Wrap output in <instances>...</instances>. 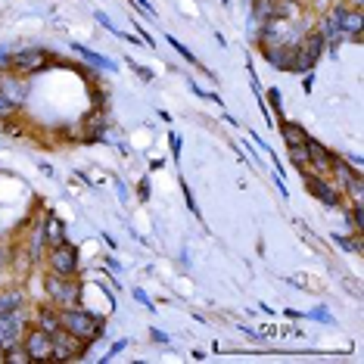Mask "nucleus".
Returning a JSON list of instances; mask_svg holds the SVG:
<instances>
[{
	"label": "nucleus",
	"instance_id": "obj_1",
	"mask_svg": "<svg viewBox=\"0 0 364 364\" xmlns=\"http://www.w3.org/2000/svg\"><path fill=\"white\" fill-rule=\"evenodd\" d=\"M59 324H63V330H69L72 336H78V340H84V342L97 340V336L103 333V317L94 312H84V308H78V306L65 308V312L59 315Z\"/></svg>",
	"mask_w": 364,
	"mask_h": 364
},
{
	"label": "nucleus",
	"instance_id": "obj_2",
	"mask_svg": "<svg viewBox=\"0 0 364 364\" xmlns=\"http://www.w3.org/2000/svg\"><path fill=\"white\" fill-rule=\"evenodd\" d=\"M324 38L321 31H306V35L299 38V44H296L293 50V63H290V72L293 75H308V72H315L317 59L324 56Z\"/></svg>",
	"mask_w": 364,
	"mask_h": 364
},
{
	"label": "nucleus",
	"instance_id": "obj_3",
	"mask_svg": "<svg viewBox=\"0 0 364 364\" xmlns=\"http://www.w3.org/2000/svg\"><path fill=\"white\" fill-rule=\"evenodd\" d=\"M44 293L50 296L56 306L72 308L81 302V283L75 277H59V274H47L44 277Z\"/></svg>",
	"mask_w": 364,
	"mask_h": 364
},
{
	"label": "nucleus",
	"instance_id": "obj_4",
	"mask_svg": "<svg viewBox=\"0 0 364 364\" xmlns=\"http://www.w3.org/2000/svg\"><path fill=\"white\" fill-rule=\"evenodd\" d=\"M47 264H50V274L75 277V274H78V268H81V255H78V246H72L69 240L59 243V246H50Z\"/></svg>",
	"mask_w": 364,
	"mask_h": 364
},
{
	"label": "nucleus",
	"instance_id": "obj_5",
	"mask_svg": "<svg viewBox=\"0 0 364 364\" xmlns=\"http://www.w3.org/2000/svg\"><path fill=\"white\" fill-rule=\"evenodd\" d=\"M84 352H88V342L72 336L69 330L59 327L53 333V361H78V358H84Z\"/></svg>",
	"mask_w": 364,
	"mask_h": 364
},
{
	"label": "nucleus",
	"instance_id": "obj_6",
	"mask_svg": "<svg viewBox=\"0 0 364 364\" xmlns=\"http://www.w3.org/2000/svg\"><path fill=\"white\" fill-rule=\"evenodd\" d=\"M302 177H306L308 190H312L315 200H321L327 209H340L342 203H346V196H342V190L336 187V184H330L324 175H308V171H302Z\"/></svg>",
	"mask_w": 364,
	"mask_h": 364
},
{
	"label": "nucleus",
	"instance_id": "obj_7",
	"mask_svg": "<svg viewBox=\"0 0 364 364\" xmlns=\"http://www.w3.org/2000/svg\"><path fill=\"white\" fill-rule=\"evenodd\" d=\"M333 16H336V22H340V29H342V38L358 44L361 41V29H364V13L340 0V3L333 6Z\"/></svg>",
	"mask_w": 364,
	"mask_h": 364
},
{
	"label": "nucleus",
	"instance_id": "obj_8",
	"mask_svg": "<svg viewBox=\"0 0 364 364\" xmlns=\"http://www.w3.org/2000/svg\"><path fill=\"white\" fill-rule=\"evenodd\" d=\"M22 349L29 352L31 361H53V333H44V330H29L22 336Z\"/></svg>",
	"mask_w": 364,
	"mask_h": 364
},
{
	"label": "nucleus",
	"instance_id": "obj_9",
	"mask_svg": "<svg viewBox=\"0 0 364 364\" xmlns=\"http://www.w3.org/2000/svg\"><path fill=\"white\" fill-rule=\"evenodd\" d=\"M47 63H50V53L41 50V47H25V50H16L10 56L13 72H41Z\"/></svg>",
	"mask_w": 364,
	"mask_h": 364
},
{
	"label": "nucleus",
	"instance_id": "obj_10",
	"mask_svg": "<svg viewBox=\"0 0 364 364\" xmlns=\"http://www.w3.org/2000/svg\"><path fill=\"white\" fill-rule=\"evenodd\" d=\"M306 147H308V168H306V171H308V175H324V177H327L330 168H333L336 153H330L324 143L312 141V137L306 141Z\"/></svg>",
	"mask_w": 364,
	"mask_h": 364
},
{
	"label": "nucleus",
	"instance_id": "obj_11",
	"mask_svg": "<svg viewBox=\"0 0 364 364\" xmlns=\"http://www.w3.org/2000/svg\"><path fill=\"white\" fill-rule=\"evenodd\" d=\"M41 228H44V243H47V249L65 243V224H63V218L59 215H53L50 212V215L41 221Z\"/></svg>",
	"mask_w": 364,
	"mask_h": 364
},
{
	"label": "nucleus",
	"instance_id": "obj_12",
	"mask_svg": "<svg viewBox=\"0 0 364 364\" xmlns=\"http://www.w3.org/2000/svg\"><path fill=\"white\" fill-rule=\"evenodd\" d=\"M72 47H75L78 56H84V63L94 65V69H103V72H112V69H116V63H112V59H106V56H100V53L88 50L84 44H72Z\"/></svg>",
	"mask_w": 364,
	"mask_h": 364
},
{
	"label": "nucleus",
	"instance_id": "obj_13",
	"mask_svg": "<svg viewBox=\"0 0 364 364\" xmlns=\"http://www.w3.org/2000/svg\"><path fill=\"white\" fill-rule=\"evenodd\" d=\"M44 228L41 224H35V230H31V237H29V243H25V253H29V259L31 262H41V255H44Z\"/></svg>",
	"mask_w": 364,
	"mask_h": 364
},
{
	"label": "nucleus",
	"instance_id": "obj_14",
	"mask_svg": "<svg viewBox=\"0 0 364 364\" xmlns=\"http://www.w3.org/2000/svg\"><path fill=\"white\" fill-rule=\"evenodd\" d=\"M35 327L38 330H44V333H56L63 324H59V315L53 312V308H38V315H35Z\"/></svg>",
	"mask_w": 364,
	"mask_h": 364
},
{
	"label": "nucleus",
	"instance_id": "obj_15",
	"mask_svg": "<svg viewBox=\"0 0 364 364\" xmlns=\"http://www.w3.org/2000/svg\"><path fill=\"white\" fill-rule=\"evenodd\" d=\"M25 306V296L19 290H0V315L6 312H19Z\"/></svg>",
	"mask_w": 364,
	"mask_h": 364
},
{
	"label": "nucleus",
	"instance_id": "obj_16",
	"mask_svg": "<svg viewBox=\"0 0 364 364\" xmlns=\"http://www.w3.org/2000/svg\"><path fill=\"white\" fill-rule=\"evenodd\" d=\"M0 94H3L6 100H13L16 106L25 103V88L16 84V78H0Z\"/></svg>",
	"mask_w": 364,
	"mask_h": 364
},
{
	"label": "nucleus",
	"instance_id": "obj_17",
	"mask_svg": "<svg viewBox=\"0 0 364 364\" xmlns=\"http://www.w3.org/2000/svg\"><path fill=\"white\" fill-rule=\"evenodd\" d=\"M280 134L287 137V143H306L308 141V131L296 122H280Z\"/></svg>",
	"mask_w": 364,
	"mask_h": 364
},
{
	"label": "nucleus",
	"instance_id": "obj_18",
	"mask_svg": "<svg viewBox=\"0 0 364 364\" xmlns=\"http://www.w3.org/2000/svg\"><path fill=\"white\" fill-rule=\"evenodd\" d=\"M342 196H349V200L355 203V206H361V200H364V177L361 175H355L352 181L342 187Z\"/></svg>",
	"mask_w": 364,
	"mask_h": 364
},
{
	"label": "nucleus",
	"instance_id": "obj_19",
	"mask_svg": "<svg viewBox=\"0 0 364 364\" xmlns=\"http://www.w3.org/2000/svg\"><path fill=\"white\" fill-rule=\"evenodd\" d=\"M290 162H293L299 171L308 168V147L306 143H290Z\"/></svg>",
	"mask_w": 364,
	"mask_h": 364
},
{
	"label": "nucleus",
	"instance_id": "obj_20",
	"mask_svg": "<svg viewBox=\"0 0 364 364\" xmlns=\"http://www.w3.org/2000/svg\"><path fill=\"white\" fill-rule=\"evenodd\" d=\"M29 352L22 349V342H16V346L6 349V364H29Z\"/></svg>",
	"mask_w": 364,
	"mask_h": 364
},
{
	"label": "nucleus",
	"instance_id": "obj_21",
	"mask_svg": "<svg viewBox=\"0 0 364 364\" xmlns=\"http://www.w3.org/2000/svg\"><path fill=\"white\" fill-rule=\"evenodd\" d=\"M19 112V106L13 103V100H6L3 94H0V122H6V118H13Z\"/></svg>",
	"mask_w": 364,
	"mask_h": 364
},
{
	"label": "nucleus",
	"instance_id": "obj_22",
	"mask_svg": "<svg viewBox=\"0 0 364 364\" xmlns=\"http://www.w3.org/2000/svg\"><path fill=\"white\" fill-rule=\"evenodd\" d=\"M268 100H271V106H274V116H277V118H283V106H280V90H277V88H271V90H268Z\"/></svg>",
	"mask_w": 364,
	"mask_h": 364
},
{
	"label": "nucleus",
	"instance_id": "obj_23",
	"mask_svg": "<svg viewBox=\"0 0 364 364\" xmlns=\"http://www.w3.org/2000/svg\"><path fill=\"white\" fill-rule=\"evenodd\" d=\"M168 44H171V47H175L177 53H181V56H184V59H187V63H196V59H193V53H190L187 47H184V44H181V41H177V38H171V35H168Z\"/></svg>",
	"mask_w": 364,
	"mask_h": 364
},
{
	"label": "nucleus",
	"instance_id": "obj_24",
	"mask_svg": "<svg viewBox=\"0 0 364 364\" xmlns=\"http://www.w3.org/2000/svg\"><path fill=\"white\" fill-rule=\"evenodd\" d=\"M184 193H187V206H190V212H193V218H200L203 221V212H200V206H196V200H193V193H190L187 184H184Z\"/></svg>",
	"mask_w": 364,
	"mask_h": 364
},
{
	"label": "nucleus",
	"instance_id": "obj_25",
	"mask_svg": "<svg viewBox=\"0 0 364 364\" xmlns=\"http://www.w3.org/2000/svg\"><path fill=\"white\" fill-rule=\"evenodd\" d=\"M308 317H312V321H321V324H330V321H333L327 308H315V312H308Z\"/></svg>",
	"mask_w": 364,
	"mask_h": 364
},
{
	"label": "nucleus",
	"instance_id": "obj_26",
	"mask_svg": "<svg viewBox=\"0 0 364 364\" xmlns=\"http://www.w3.org/2000/svg\"><path fill=\"white\" fill-rule=\"evenodd\" d=\"M134 299H137V302H141V306H147V308H150V312H156V306H153V299H150V296H147V293H143V290H134Z\"/></svg>",
	"mask_w": 364,
	"mask_h": 364
},
{
	"label": "nucleus",
	"instance_id": "obj_27",
	"mask_svg": "<svg viewBox=\"0 0 364 364\" xmlns=\"http://www.w3.org/2000/svg\"><path fill=\"white\" fill-rule=\"evenodd\" d=\"M125 346H128V340H118V342H116V346H112V349H109V352H106V355H103V361H109V358H116V355H118V352H122V349H125Z\"/></svg>",
	"mask_w": 364,
	"mask_h": 364
},
{
	"label": "nucleus",
	"instance_id": "obj_28",
	"mask_svg": "<svg viewBox=\"0 0 364 364\" xmlns=\"http://www.w3.org/2000/svg\"><path fill=\"white\" fill-rule=\"evenodd\" d=\"M349 165H352L355 175H364V162H361V156H349Z\"/></svg>",
	"mask_w": 364,
	"mask_h": 364
},
{
	"label": "nucleus",
	"instance_id": "obj_29",
	"mask_svg": "<svg viewBox=\"0 0 364 364\" xmlns=\"http://www.w3.org/2000/svg\"><path fill=\"white\" fill-rule=\"evenodd\" d=\"M137 196H141L143 203L150 200V181H141V184H137Z\"/></svg>",
	"mask_w": 364,
	"mask_h": 364
},
{
	"label": "nucleus",
	"instance_id": "obj_30",
	"mask_svg": "<svg viewBox=\"0 0 364 364\" xmlns=\"http://www.w3.org/2000/svg\"><path fill=\"white\" fill-rule=\"evenodd\" d=\"M168 141H171V156L177 159V156H181V137H177V134H171Z\"/></svg>",
	"mask_w": 364,
	"mask_h": 364
},
{
	"label": "nucleus",
	"instance_id": "obj_31",
	"mask_svg": "<svg viewBox=\"0 0 364 364\" xmlns=\"http://www.w3.org/2000/svg\"><path fill=\"white\" fill-rule=\"evenodd\" d=\"M134 3H137V10H143V13H147L150 19H156V10H153V6L147 3V0H134Z\"/></svg>",
	"mask_w": 364,
	"mask_h": 364
},
{
	"label": "nucleus",
	"instance_id": "obj_32",
	"mask_svg": "<svg viewBox=\"0 0 364 364\" xmlns=\"http://www.w3.org/2000/svg\"><path fill=\"white\" fill-rule=\"evenodd\" d=\"M150 336H153V340L159 342V346H168V342H171V340H168V336H165V333H162V330H150Z\"/></svg>",
	"mask_w": 364,
	"mask_h": 364
},
{
	"label": "nucleus",
	"instance_id": "obj_33",
	"mask_svg": "<svg viewBox=\"0 0 364 364\" xmlns=\"http://www.w3.org/2000/svg\"><path fill=\"white\" fill-rule=\"evenodd\" d=\"M302 84H306V90H312V88H315V78H312V72H308V75H302Z\"/></svg>",
	"mask_w": 364,
	"mask_h": 364
},
{
	"label": "nucleus",
	"instance_id": "obj_34",
	"mask_svg": "<svg viewBox=\"0 0 364 364\" xmlns=\"http://www.w3.org/2000/svg\"><path fill=\"white\" fill-rule=\"evenodd\" d=\"M3 259H6V253H3V246H0V268H3Z\"/></svg>",
	"mask_w": 364,
	"mask_h": 364
},
{
	"label": "nucleus",
	"instance_id": "obj_35",
	"mask_svg": "<svg viewBox=\"0 0 364 364\" xmlns=\"http://www.w3.org/2000/svg\"><path fill=\"white\" fill-rule=\"evenodd\" d=\"M268 3H277V0H268Z\"/></svg>",
	"mask_w": 364,
	"mask_h": 364
}]
</instances>
